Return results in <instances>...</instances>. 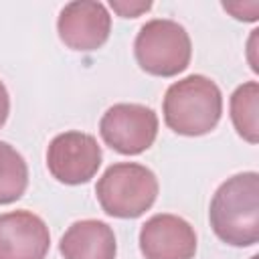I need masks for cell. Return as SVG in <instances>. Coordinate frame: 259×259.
<instances>
[{
  "instance_id": "6da1fadb",
  "label": "cell",
  "mask_w": 259,
  "mask_h": 259,
  "mask_svg": "<svg viewBox=\"0 0 259 259\" xmlns=\"http://www.w3.org/2000/svg\"><path fill=\"white\" fill-rule=\"evenodd\" d=\"M208 219L223 243L255 245L259 241V174L241 172L227 178L210 200Z\"/></svg>"
},
{
  "instance_id": "7a4b0ae2",
  "label": "cell",
  "mask_w": 259,
  "mask_h": 259,
  "mask_svg": "<svg viewBox=\"0 0 259 259\" xmlns=\"http://www.w3.org/2000/svg\"><path fill=\"white\" fill-rule=\"evenodd\" d=\"M166 125L180 136H204L217 127L223 113V95L219 85L204 75H188L166 89L164 103Z\"/></svg>"
},
{
  "instance_id": "3957f363",
  "label": "cell",
  "mask_w": 259,
  "mask_h": 259,
  "mask_svg": "<svg viewBox=\"0 0 259 259\" xmlns=\"http://www.w3.org/2000/svg\"><path fill=\"white\" fill-rule=\"evenodd\" d=\"M97 200L109 217L138 219L142 217L158 196L156 174L136 162L111 164L95 186Z\"/></svg>"
},
{
  "instance_id": "277c9868",
  "label": "cell",
  "mask_w": 259,
  "mask_h": 259,
  "mask_svg": "<svg viewBox=\"0 0 259 259\" xmlns=\"http://www.w3.org/2000/svg\"><path fill=\"white\" fill-rule=\"evenodd\" d=\"M138 65L156 77H174L190 65L192 42L182 24L170 18L148 20L134 42Z\"/></svg>"
},
{
  "instance_id": "5b68a950",
  "label": "cell",
  "mask_w": 259,
  "mask_h": 259,
  "mask_svg": "<svg viewBox=\"0 0 259 259\" xmlns=\"http://www.w3.org/2000/svg\"><path fill=\"white\" fill-rule=\"evenodd\" d=\"M99 134L111 150L136 156L154 144L158 136V115L142 103H115L103 113Z\"/></svg>"
},
{
  "instance_id": "8992f818",
  "label": "cell",
  "mask_w": 259,
  "mask_h": 259,
  "mask_svg": "<svg viewBox=\"0 0 259 259\" xmlns=\"http://www.w3.org/2000/svg\"><path fill=\"white\" fill-rule=\"evenodd\" d=\"M101 166V146L91 134L63 132L47 148V168L63 184H85Z\"/></svg>"
},
{
  "instance_id": "52a82bcc",
  "label": "cell",
  "mask_w": 259,
  "mask_h": 259,
  "mask_svg": "<svg viewBox=\"0 0 259 259\" xmlns=\"http://www.w3.org/2000/svg\"><path fill=\"white\" fill-rule=\"evenodd\" d=\"M59 38L73 51H97L111 32V16L101 2L77 0L63 6L57 20Z\"/></svg>"
},
{
  "instance_id": "ba28073f",
  "label": "cell",
  "mask_w": 259,
  "mask_h": 259,
  "mask_svg": "<svg viewBox=\"0 0 259 259\" xmlns=\"http://www.w3.org/2000/svg\"><path fill=\"white\" fill-rule=\"evenodd\" d=\"M140 251L146 259H194L196 233L182 217L160 212L142 225Z\"/></svg>"
},
{
  "instance_id": "9c48e42d",
  "label": "cell",
  "mask_w": 259,
  "mask_h": 259,
  "mask_svg": "<svg viewBox=\"0 0 259 259\" xmlns=\"http://www.w3.org/2000/svg\"><path fill=\"white\" fill-rule=\"evenodd\" d=\"M51 247L47 223L30 210L0 214V259H45Z\"/></svg>"
},
{
  "instance_id": "30bf717a",
  "label": "cell",
  "mask_w": 259,
  "mask_h": 259,
  "mask_svg": "<svg viewBox=\"0 0 259 259\" xmlns=\"http://www.w3.org/2000/svg\"><path fill=\"white\" fill-rule=\"evenodd\" d=\"M63 259H115L117 243L113 229L97 219L73 223L61 237Z\"/></svg>"
},
{
  "instance_id": "8fae6325",
  "label": "cell",
  "mask_w": 259,
  "mask_h": 259,
  "mask_svg": "<svg viewBox=\"0 0 259 259\" xmlns=\"http://www.w3.org/2000/svg\"><path fill=\"white\" fill-rule=\"evenodd\" d=\"M231 119L237 134L249 142H259V83L247 81L231 95Z\"/></svg>"
},
{
  "instance_id": "7c38bea8",
  "label": "cell",
  "mask_w": 259,
  "mask_h": 259,
  "mask_svg": "<svg viewBox=\"0 0 259 259\" xmlns=\"http://www.w3.org/2000/svg\"><path fill=\"white\" fill-rule=\"evenodd\" d=\"M28 186V168L20 152L0 142V204L18 200Z\"/></svg>"
},
{
  "instance_id": "4fadbf2b",
  "label": "cell",
  "mask_w": 259,
  "mask_h": 259,
  "mask_svg": "<svg viewBox=\"0 0 259 259\" xmlns=\"http://www.w3.org/2000/svg\"><path fill=\"white\" fill-rule=\"evenodd\" d=\"M109 6L113 8V12H117L123 18H136L144 12H148L152 8V2H142V0H111Z\"/></svg>"
},
{
  "instance_id": "5bb4252c",
  "label": "cell",
  "mask_w": 259,
  "mask_h": 259,
  "mask_svg": "<svg viewBox=\"0 0 259 259\" xmlns=\"http://www.w3.org/2000/svg\"><path fill=\"white\" fill-rule=\"evenodd\" d=\"M223 8L237 20L255 22L259 18V2H223Z\"/></svg>"
},
{
  "instance_id": "9a60e30c",
  "label": "cell",
  "mask_w": 259,
  "mask_h": 259,
  "mask_svg": "<svg viewBox=\"0 0 259 259\" xmlns=\"http://www.w3.org/2000/svg\"><path fill=\"white\" fill-rule=\"evenodd\" d=\"M8 113H10V97H8V91H6L4 83L0 81V127L6 123Z\"/></svg>"
}]
</instances>
